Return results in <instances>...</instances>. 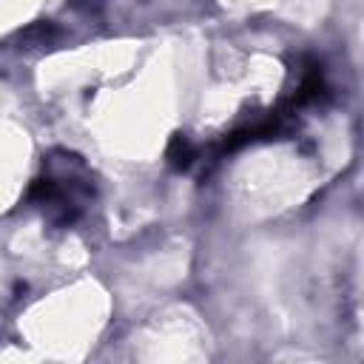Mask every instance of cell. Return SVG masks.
Returning <instances> with one entry per match:
<instances>
[{"label": "cell", "mask_w": 364, "mask_h": 364, "mask_svg": "<svg viewBox=\"0 0 364 364\" xmlns=\"http://www.w3.org/2000/svg\"><path fill=\"white\" fill-rule=\"evenodd\" d=\"M165 156H168V165L173 168V171H185L191 162H193V145L188 142V136H182V134H173L171 136V142H168V151H165Z\"/></svg>", "instance_id": "1"}, {"label": "cell", "mask_w": 364, "mask_h": 364, "mask_svg": "<svg viewBox=\"0 0 364 364\" xmlns=\"http://www.w3.org/2000/svg\"><path fill=\"white\" fill-rule=\"evenodd\" d=\"M54 34H57V28H54L51 23H37V26L26 28V31L20 34V40L28 43V48H31V46H48Z\"/></svg>", "instance_id": "2"}]
</instances>
